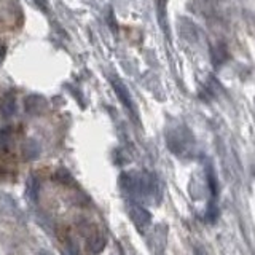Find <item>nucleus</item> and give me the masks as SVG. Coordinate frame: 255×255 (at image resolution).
Listing matches in <instances>:
<instances>
[{
	"label": "nucleus",
	"instance_id": "9d476101",
	"mask_svg": "<svg viewBox=\"0 0 255 255\" xmlns=\"http://www.w3.org/2000/svg\"><path fill=\"white\" fill-rule=\"evenodd\" d=\"M104 246H106V238L101 233H94L93 236L88 238V252L90 254H99L104 249Z\"/></svg>",
	"mask_w": 255,
	"mask_h": 255
},
{
	"label": "nucleus",
	"instance_id": "7ed1b4c3",
	"mask_svg": "<svg viewBox=\"0 0 255 255\" xmlns=\"http://www.w3.org/2000/svg\"><path fill=\"white\" fill-rule=\"evenodd\" d=\"M24 109L29 115H42L43 112L48 109V101L40 94H29L26 99H24Z\"/></svg>",
	"mask_w": 255,
	"mask_h": 255
},
{
	"label": "nucleus",
	"instance_id": "0eeeda50",
	"mask_svg": "<svg viewBox=\"0 0 255 255\" xmlns=\"http://www.w3.org/2000/svg\"><path fill=\"white\" fill-rule=\"evenodd\" d=\"M14 142V134L11 128H3L0 129V155L5 156L11 150Z\"/></svg>",
	"mask_w": 255,
	"mask_h": 255
},
{
	"label": "nucleus",
	"instance_id": "20e7f679",
	"mask_svg": "<svg viewBox=\"0 0 255 255\" xmlns=\"http://www.w3.org/2000/svg\"><path fill=\"white\" fill-rule=\"evenodd\" d=\"M112 86H114L115 94L118 96V99L122 101L123 106H125L128 110H129V112H134L132 98H131L129 90H128V88H126V85H125L120 78H112Z\"/></svg>",
	"mask_w": 255,
	"mask_h": 255
},
{
	"label": "nucleus",
	"instance_id": "f03ea898",
	"mask_svg": "<svg viewBox=\"0 0 255 255\" xmlns=\"http://www.w3.org/2000/svg\"><path fill=\"white\" fill-rule=\"evenodd\" d=\"M129 217L139 230H145L151 222V214L145 209V207H142L135 203H132L129 206Z\"/></svg>",
	"mask_w": 255,
	"mask_h": 255
},
{
	"label": "nucleus",
	"instance_id": "f8f14e48",
	"mask_svg": "<svg viewBox=\"0 0 255 255\" xmlns=\"http://www.w3.org/2000/svg\"><path fill=\"white\" fill-rule=\"evenodd\" d=\"M3 58H5V46L0 45V62L3 61Z\"/></svg>",
	"mask_w": 255,
	"mask_h": 255
},
{
	"label": "nucleus",
	"instance_id": "423d86ee",
	"mask_svg": "<svg viewBox=\"0 0 255 255\" xmlns=\"http://www.w3.org/2000/svg\"><path fill=\"white\" fill-rule=\"evenodd\" d=\"M40 190H42V185H40V180L37 175H29L26 180V198L30 203H37L38 196H40Z\"/></svg>",
	"mask_w": 255,
	"mask_h": 255
},
{
	"label": "nucleus",
	"instance_id": "6e6552de",
	"mask_svg": "<svg viewBox=\"0 0 255 255\" xmlns=\"http://www.w3.org/2000/svg\"><path fill=\"white\" fill-rule=\"evenodd\" d=\"M0 212H3L5 215H16L18 214V204L16 201L8 196L6 193H0Z\"/></svg>",
	"mask_w": 255,
	"mask_h": 255
},
{
	"label": "nucleus",
	"instance_id": "39448f33",
	"mask_svg": "<svg viewBox=\"0 0 255 255\" xmlns=\"http://www.w3.org/2000/svg\"><path fill=\"white\" fill-rule=\"evenodd\" d=\"M42 155V147L35 139H26L21 145V156L24 161H35Z\"/></svg>",
	"mask_w": 255,
	"mask_h": 255
},
{
	"label": "nucleus",
	"instance_id": "1a4fd4ad",
	"mask_svg": "<svg viewBox=\"0 0 255 255\" xmlns=\"http://www.w3.org/2000/svg\"><path fill=\"white\" fill-rule=\"evenodd\" d=\"M16 112V98L13 94H6L2 99V104H0V114L5 118H10L14 115Z\"/></svg>",
	"mask_w": 255,
	"mask_h": 255
},
{
	"label": "nucleus",
	"instance_id": "f257e3e1",
	"mask_svg": "<svg viewBox=\"0 0 255 255\" xmlns=\"http://www.w3.org/2000/svg\"><path fill=\"white\" fill-rule=\"evenodd\" d=\"M122 188L132 196H150L156 191V180L151 174L128 172L122 177Z\"/></svg>",
	"mask_w": 255,
	"mask_h": 255
},
{
	"label": "nucleus",
	"instance_id": "ddd939ff",
	"mask_svg": "<svg viewBox=\"0 0 255 255\" xmlns=\"http://www.w3.org/2000/svg\"><path fill=\"white\" fill-rule=\"evenodd\" d=\"M37 255H51V254H50V252H46V251H40Z\"/></svg>",
	"mask_w": 255,
	"mask_h": 255
},
{
	"label": "nucleus",
	"instance_id": "9b49d317",
	"mask_svg": "<svg viewBox=\"0 0 255 255\" xmlns=\"http://www.w3.org/2000/svg\"><path fill=\"white\" fill-rule=\"evenodd\" d=\"M53 179L58 183H61V185H72V183H74L72 174L67 169H64V167H59V169L53 174Z\"/></svg>",
	"mask_w": 255,
	"mask_h": 255
}]
</instances>
